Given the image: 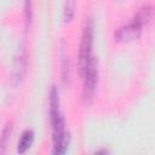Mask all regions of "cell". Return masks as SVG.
Instances as JSON below:
<instances>
[{
	"instance_id": "cell-1",
	"label": "cell",
	"mask_w": 155,
	"mask_h": 155,
	"mask_svg": "<svg viewBox=\"0 0 155 155\" xmlns=\"http://www.w3.org/2000/svg\"><path fill=\"white\" fill-rule=\"evenodd\" d=\"M48 104H50V125L52 131V148L53 154H65L69 143H70V136L65 130L64 117L61 109V102H59V93L56 86H52L50 91L48 97Z\"/></svg>"
},
{
	"instance_id": "cell-2",
	"label": "cell",
	"mask_w": 155,
	"mask_h": 155,
	"mask_svg": "<svg viewBox=\"0 0 155 155\" xmlns=\"http://www.w3.org/2000/svg\"><path fill=\"white\" fill-rule=\"evenodd\" d=\"M151 16H153L151 6L150 5H143L128 24L117 29V31L115 33L116 40H119V41H131V40L137 39L140 35V33L143 30V27L147 25L150 22Z\"/></svg>"
},
{
	"instance_id": "cell-3",
	"label": "cell",
	"mask_w": 155,
	"mask_h": 155,
	"mask_svg": "<svg viewBox=\"0 0 155 155\" xmlns=\"http://www.w3.org/2000/svg\"><path fill=\"white\" fill-rule=\"evenodd\" d=\"M82 76V96L86 102H88L94 92L98 84V67H97V58L93 56L81 69Z\"/></svg>"
},
{
	"instance_id": "cell-4",
	"label": "cell",
	"mask_w": 155,
	"mask_h": 155,
	"mask_svg": "<svg viewBox=\"0 0 155 155\" xmlns=\"http://www.w3.org/2000/svg\"><path fill=\"white\" fill-rule=\"evenodd\" d=\"M93 24L92 21L86 22L80 42L79 50V65L80 69L93 57Z\"/></svg>"
},
{
	"instance_id": "cell-5",
	"label": "cell",
	"mask_w": 155,
	"mask_h": 155,
	"mask_svg": "<svg viewBox=\"0 0 155 155\" xmlns=\"http://www.w3.org/2000/svg\"><path fill=\"white\" fill-rule=\"evenodd\" d=\"M27 67H28V62H27V56L25 52L19 53L18 57H16L15 62H13V67H12V82L13 85H18L25 73H27Z\"/></svg>"
},
{
	"instance_id": "cell-6",
	"label": "cell",
	"mask_w": 155,
	"mask_h": 155,
	"mask_svg": "<svg viewBox=\"0 0 155 155\" xmlns=\"http://www.w3.org/2000/svg\"><path fill=\"white\" fill-rule=\"evenodd\" d=\"M34 142V132L31 130H25L17 144V153L18 154H25L33 145Z\"/></svg>"
},
{
	"instance_id": "cell-7",
	"label": "cell",
	"mask_w": 155,
	"mask_h": 155,
	"mask_svg": "<svg viewBox=\"0 0 155 155\" xmlns=\"http://www.w3.org/2000/svg\"><path fill=\"white\" fill-rule=\"evenodd\" d=\"M11 133H12V124H7L0 136V154H4L6 151L7 144L11 138Z\"/></svg>"
},
{
	"instance_id": "cell-8",
	"label": "cell",
	"mask_w": 155,
	"mask_h": 155,
	"mask_svg": "<svg viewBox=\"0 0 155 155\" xmlns=\"http://www.w3.org/2000/svg\"><path fill=\"white\" fill-rule=\"evenodd\" d=\"M75 13V1L74 0H67L65 5L63 7V19L64 22H70Z\"/></svg>"
},
{
	"instance_id": "cell-9",
	"label": "cell",
	"mask_w": 155,
	"mask_h": 155,
	"mask_svg": "<svg viewBox=\"0 0 155 155\" xmlns=\"http://www.w3.org/2000/svg\"><path fill=\"white\" fill-rule=\"evenodd\" d=\"M61 56H62V76L63 80H67L69 78V57L67 54H64L63 51H61Z\"/></svg>"
},
{
	"instance_id": "cell-10",
	"label": "cell",
	"mask_w": 155,
	"mask_h": 155,
	"mask_svg": "<svg viewBox=\"0 0 155 155\" xmlns=\"http://www.w3.org/2000/svg\"><path fill=\"white\" fill-rule=\"evenodd\" d=\"M24 17H25V24L27 27L30 24L31 18H33V11H31V1L25 0L24 1Z\"/></svg>"
}]
</instances>
